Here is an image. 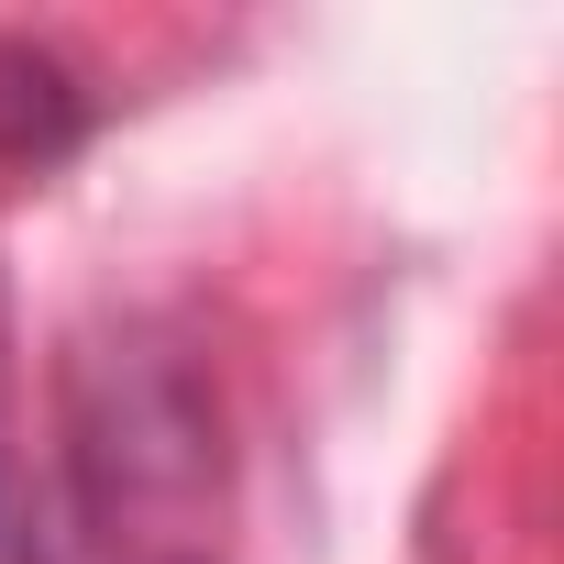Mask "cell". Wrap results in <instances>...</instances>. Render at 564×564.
I'll return each instance as SVG.
<instances>
[{"mask_svg": "<svg viewBox=\"0 0 564 564\" xmlns=\"http://www.w3.org/2000/svg\"><path fill=\"white\" fill-rule=\"evenodd\" d=\"M0 564H67L56 553V520H45V487L0 454Z\"/></svg>", "mask_w": 564, "mask_h": 564, "instance_id": "3957f363", "label": "cell"}, {"mask_svg": "<svg viewBox=\"0 0 564 564\" xmlns=\"http://www.w3.org/2000/svg\"><path fill=\"white\" fill-rule=\"evenodd\" d=\"M144 564H210V553H144Z\"/></svg>", "mask_w": 564, "mask_h": 564, "instance_id": "5b68a950", "label": "cell"}, {"mask_svg": "<svg viewBox=\"0 0 564 564\" xmlns=\"http://www.w3.org/2000/svg\"><path fill=\"white\" fill-rule=\"evenodd\" d=\"M67 487L89 509V531H155L188 520L221 487V399L210 366L166 333V322H100L67 344Z\"/></svg>", "mask_w": 564, "mask_h": 564, "instance_id": "6da1fadb", "label": "cell"}, {"mask_svg": "<svg viewBox=\"0 0 564 564\" xmlns=\"http://www.w3.org/2000/svg\"><path fill=\"white\" fill-rule=\"evenodd\" d=\"M89 122H100V100L78 89V67L56 56V45H34V34H0V166H67L78 144H89Z\"/></svg>", "mask_w": 564, "mask_h": 564, "instance_id": "7a4b0ae2", "label": "cell"}, {"mask_svg": "<svg viewBox=\"0 0 564 564\" xmlns=\"http://www.w3.org/2000/svg\"><path fill=\"white\" fill-rule=\"evenodd\" d=\"M0 388H12V289H0Z\"/></svg>", "mask_w": 564, "mask_h": 564, "instance_id": "277c9868", "label": "cell"}]
</instances>
